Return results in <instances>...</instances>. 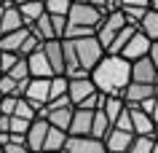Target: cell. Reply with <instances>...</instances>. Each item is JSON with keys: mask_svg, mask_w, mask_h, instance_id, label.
I'll return each mask as SVG.
<instances>
[{"mask_svg": "<svg viewBox=\"0 0 158 153\" xmlns=\"http://www.w3.org/2000/svg\"><path fill=\"white\" fill-rule=\"evenodd\" d=\"M89 78H91L94 89L102 91L105 97H121L123 89L131 83V65L126 59H121V57L105 54L102 62L89 73Z\"/></svg>", "mask_w": 158, "mask_h": 153, "instance_id": "obj_1", "label": "cell"}, {"mask_svg": "<svg viewBox=\"0 0 158 153\" xmlns=\"http://www.w3.org/2000/svg\"><path fill=\"white\" fill-rule=\"evenodd\" d=\"M102 19H105V14L97 11L94 6H89V3H83V0H73L70 14H67L64 38H62V40H81V38L94 35Z\"/></svg>", "mask_w": 158, "mask_h": 153, "instance_id": "obj_2", "label": "cell"}, {"mask_svg": "<svg viewBox=\"0 0 158 153\" xmlns=\"http://www.w3.org/2000/svg\"><path fill=\"white\" fill-rule=\"evenodd\" d=\"M73 49H75V59H78V65H81V70H83L86 75H89V73L102 62V57H105V49L99 46V40H97L94 35L81 38V40H73Z\"/></svg>", "mask_w": 158, "mask_h": 153, "instance_id": "obj_3", "label": "cell"}, {"mask_svg": "<svg viewBox=\"0 0 158 153\" xmlns=\"http://www.w3.org/2000/svg\"><path fill=\"white\" fill-rule=\"evenodd\" d=\"M123 27H126V19H123V14H121V11H115V14H107V16H105V19L99 22V27H97L94 38L99 40V46H102V49L107 51V46H110L113 40H115V35L121 32Z\"/></svg>", "mask_w": 158, "mask_h": 153, "instance_id": "obj_4", "label": "cell"}, {"mask_svg": "<svg viewBox=\"0 0 158 153\" xmlns=\"http://www.w3.org/2000/svg\"><path fill=\"white\" fill-rule=\"evenodd\" d=\"M48 81H46V78H30L27 86H24V94H22V97L32 105L35 110H43V108L48 105Z\"/></svg>", "mask_w": 158, "mask_h": 153, "instance_id": "obj_5", "label": "cell"}, {"mask_svg": "<svg viewBox=\"0 0 158 153\" xmlns=\"http://www.w3.org/2000/svg\"><path fill=\"white\" fill-rule=\"evenodd\" d=\"M97 91L91 83V78H67V100H70V105L73 108H81V102L89 100L91 94Z\"/></svg>", "mask_w": 158, "mask_h": 153, "instance_id": "obj_6", "label": "cell"}, {"mask_svg": "<svg viewBox=\"0 0 158 153\" xmlns=\"http://www.w3.org/2000/svg\"><path fill=\"white\" fill-rule=\"evenodd\" d=\"M148 54H150V40L145 38V35L134 32L131 38H129V43L123 46V51H121L118 57H121V59H126L129 65H131V62H137V59H145Z\"/></svg>", "mask_w": 158, "mask_h": 153, "instance_id": "obj_7", "label": "cell"}, {"mask_svg": "<svg viewBox=\"0 0 158 153\" xmlns=\"http://www.w3.org/2000/svg\"><path fill=\"white\" fill-rule=\"evenodd\" d=\"M48 121L46 118H35L27 129V137H24V145L30 153H40L43 151V142H46V134H48Z\"/></svg>", "mask_w": 158, "mask_h": 153, "instance_id": "obj_8", "label": "cell"}, {"mask_svg": "<svg viewBox=\"0 0 158 153\" xmlns=\"http://www.w3.org/2000/svg\"><path fill=\"white\" fill-rule=\"evenodd\" d=\"M153 97H156V86H145V83H129L121 94L126 108H139L145 100H153Z\"/></svg>", "mask_w": 158, "mask_h": 153, "instance_id": "obj_9", "label": "cell"}, {"mask_svg": "<svg viewBox=\"0 0 158 153\" xmlns=\"http://www.w3.org/2000/svg\"><path fill=\"white\" fill-rule=\"evenodd\" d=\"M62 153H107V151H105V142L94 140V137H67Z\"/></svg>", "mask_w": 158, "mask_h": 153, "instance_id": "obj_10", "label": "cell"}, {"mask_svg": "<svg viewBox=\"0 0 158 153\" xmlns=\"http://www.w3.org/2000/svg\"><path fill=\"white\" fill-rule=\"evenodd\" d=\"M131 83H145V86H156L158 83V70L153 67V62L148 57L131 62Z\"/></svg>", "mask_w": 158, "mask_h": 153, "instance_id": "obj_11", "label": "cell"}, {"mask_svg": "<svg viewBox=\"0 0 158 153\" xmlns=\"http://www.w3.org/2000/svg\"><path fill=\"white\" fill-rule=\"evenodd\" d=\"M91 121H94L91 110L75 108L73 110V121H70V129H67V137H89L91 134Z\"/></svg>", "mask_w": 158, "mask_h": 153, "instance_id": "obj_12", "label": "cell"}, {"mask_svg": "<svg viewBox=\"0 0 158 153\" xmlns=\"http://www.w3.org/2000/svg\"><path fill=\"white\" fill-rule=\"evenodd\" d=\"M129 116H131V132L134 137H156V124L148 113H142L139 108H129Z\"/></svg>", "mask_w": 158, "mask_h": 153, "instance_id": "obj_13", "label": "cell"}, {"mask_svg": "<svg viewBox=\"0 0 158 153\" xmlns=\"http://www.w3.org/2000/svg\"><path fill=\"white\" fill-rule=\"evenodd\" d=\"M27 70H30V78H54V73H51V65L48 59H46V54H43V49L32 51L30 57H27Z\"/></svg>", "mask_w": 158, "mask_h": 153, "instance_id": "obj_14", "label": "cell"}, {"mask_svg": "<svg viewBox=\"0 0 158 153\" xmlns=\"http://www.w3.org/2000/svg\"><path fill=\"white\" fill-rule=\"evenodd\" d=\"M43 54L51 65V73L54 75H64V57H62V40H48V43H40Z\"/></svg>", "mask_w": 158, "mask_h": 153, "instance_id": "obj_15", "label": "cell"}, {"mask_svg": "<svg viewBox=\"0 0 158 153\" xmlns=\"http://www.w3.org/2000/svg\"><path fill=\"white\" fill-rule=\"evenodd\" d=\"M131 140H134V134L110 129L107 137H105L102 142H105V151H107V153H126V151H129V145H131Z\"/></svg>", "mask_w": 158, "mask_h": 153, "instance_id": "obj_16", "label": "cell"}, {"mask_svg": "<svg viewBox=\"0 0 158 153\" xmlns=\"http://www.w3.org/2000/svg\"><path fill=\"white\" fill-rule=\"evenodd\" d=\"M22 27H24V22H22V16H19V8H16V6H11V3H6L3 19H0V35L16 32V30H22Z\"/></svg>", "mask_w": 158, "mask_h": 153, "instance_id": "obj_17", "label": "cell"}, {"mask_svg": "<svg viewBox=\"0 0 158 153\" xmlns=\"http://www.w3.org/2000/svg\"><path fill=\"white\" fill-rule=\"evenodd\" d=\"M30 38V30L22 27L16 32H8V35H0V51H6V54H19V49L24 46V40Z\"/></svg>", "mask_w": 158, "mask_h": 153, "instance_id": "obj_18", "label": "cell"}, {"mask_svg": "<svg viewBox=\"0 0 158 153\" xmlns=\"http://www.w3.org/2000/svg\"><path fill=\"white\" fill-rule=\"evenodd\" d=\"M137 32L145 35L150 43H156V40H158V14H156V11H150V8H148V14H145V16H142V22L137 24Z\"/></svg>", "mask_w": 158, "mask_h": 153, "instance_id": "obj_19", "label": "cell"}, {"mask_svg": "<svg viewBox=\"0 0 158 153\" xmlns=\"http://www.w3.org/2000/svg\"><path fill=\"white\" fill-rule=\"evenodd\" d=\"M64 142H67V132H59V129L51 126L48 134H46V142H43L40 153H62L64 151Z\"/></svg>", "mask_w": 158, "mask_h": 153, "instance_id": "obj_20", "label": "cell"}, {"mask_svg": "<svg viewBox=\"0 0 158 153\" xmlns=\"http://www.w3.org/2000/svg\"><path fill=\"white\" fill-rule=\"evenodd\" d=\"M16 8H19V16H22L24 27H30L32 22H38L46 14L43 11V0H32V3H24V6H16Z\"/></svg>", "mask_w": 158, "mask_h": 153, "instance_id": "obj_21", "label": "cell"}, {"mask_svg": "<svg viewBox=\"0 0 158 153\" xmlns=\"http://www.w3.org/2000/svg\"><path fill=\"white\" fill-rule=\"evenodd\" d=\"M110 129H113V124L107 121V116H105L102 110H94V121H91V134H89V137H94V140H105Z\"/></svg>", "mask_w": 158, "mask_h": 153, "instance_id": "obj_22", "label": "cell"}, {"mask_svg": "<svg viewBox=\"0 0 158 153\" xmlns=\"http://www.w3.org/2000/svg\"><path fill=\"white\" fill-rule=\"evenodd\" d=\"M126 110V102L121 100V97H105V105H102V113L107 116L110 124H115V118L121 116V113Z\"/></svg>", "mask_w": 158, "mask_h": 153, "instance_id": "obj_23", "label": "cell"}, {"mask_svg": "<svg viewBox=\"0 0 158 153\" xmlns=\"http://www.w3.org/2000/svg\"><path fill=\"white\" fill-rule=\"evenodd\" d=\"M134 32H137V27H129V24H126L123 30H121V32L115 35V40H113V43L107 46V51H105V54H110V57H118V54L123 51V46L129 43V38H131Z\"/></svg>", "mask_w": 158, "mask_h": 153, "instance_id": "obj_24", "label": "cell"}, {"mask_svg": "<svg viewBox=\"0 0 158 153\" xmlns=\"http://www.w3.org/2000/svg\"><path fill=\"white\" fill-rule=\"evenodd\" d=\"M70 6H73V0H43V11L48 16H64L67 19Z\"/></svg>", "mask_w": 158, "mask_h": 153, "instance_id": "obj_25", "label": "cell"}, {"mask_svg": "<svg viewBox=\"0 0 158 153\" xmlns=\"http://www.w3.org/2000/svg\"><path fill=\"white\" fill-rule=\"evenodd\" d=\"M156 145H158V140L153 134L150 137H134L126 153H156Z\"/></svg>", "mask_w": 158, "mask_h": 153, "instance_id": "obj_26", "label": "cell"}, {"mask_svg": "<svg viewBox=\"0 0 158 153\" xmlns=\"http://www.w3.org/2000/svg\"><path fill=\"white\" fill-rule=\"evenodd\" d=\"M62 97H67V78L64 75H54L48 81V102H56Z\"/></svg>", "mask_w": 158, "mask_h": 153, "instance_id": "obj_27", "label": "cell"}, {"mask_svg": "<svg viewBox=\"0 0 158 153\" xmlns=\"http://www.w3.org/2000/svg\"><path fill=\"white\" fill-rule=\"evenodd\" d=\"M14 118H22V121H30L32 124L38 118V110H35L32 105L24 100V97H16V108H14Z\"/></svg>", "mask_w": 158, "mask_h": 153, "instance_id": "obj_28", "label": "cell"}, {"mask_svg": "<svg viewBox=\"0 0 158 153\" xmlns=\"http://www.w3.org/2000/svg\"><path fill=\"white\" fill-rule=\"evenodd\" d=\"M3 75H8L14 83H27L30 81V70H27V59H22L19 57V62L14 65V67L8 70V73H3Z\"/></svg>", "mask_w": 158, "mask_h": 153, "instance_id": "obj_29", "label": "cell"}, {"mask_svg": "<svg viewBox=\"0 0 158 153\" xmlns=\"http://www.w3.org/2000/svg\"><path fill=\"white\" fill-rule=\"evenodd\" d=\"M113 129H118V132H126V134H134V132H131V116H129V108H126V110L115 118Z\"/></svg>", "mask_w": 158, "mask_h": 153, "instance_id": "obj_30", "label": "cell"}, {"mask_svg": "<svg viewBox=\"0 0 158 153\" xmlns=\"http://www.w3.org/2000/svg\"><path fill=\"white\" fill-rule=\"evenodd\" d=\"M16 62H19L16 54H6V51H0V73H8Z\"/></svg>", "mask_w": 158, "mask_h": 153, "instance_id": "obj_31", "label": "cell"}, {"mask_svg": "<svg viewBox=\"0 0 158 153\" xmlns=\"http://www.w3.org/2000/svg\"><path fill=\"white\" fill-rule=\"evenodd\" d=\"M48 19H51V27H54L56 38L62 40V38H64V27H67V19H64V16H48Z\"/></svg>", "mask_w": 158, "mask_h": 153, "instance_id": "obj_32", "label": "cell"}, {"mask_svg": "<svg viewBox=\"0 0 158 153\" xmlns=\"http://www.w3.org/2000/svg\"><path fill=\"white\" fill-rule=\"evenodd\" d=\"M14 108H16V97H3L0 100V116H14Z\"/></svg>", "mask_w": 158, "mask_h": 153, "instance_id": "obj_33", "label": "cell"}, {"mask_svg": "<svg viewBox=\"0 0 158 153\" xmlns=\"http://www.w3.org/2000/svg\"><path fill=\"white\" fill-rule=\"evenodd\" d=\"M3 153H30V151H27L24 142H8V145H3Z\"/></svg>", "mask_w": 158, "mask_h": 153, "instance_id": "obj_34", "label": "cell"}, {"mask_svg": "<svg viewBox=\"0 0 158 153\" xmlns=\"http://www.w3.org/2000/svg\"><path fill=\"white\" fill-rule=\"evenodd\" d=\"M150 8V0H121V8Z\"/></svg>", "mask_w": 158, "mask_h": 153, "instance_id": "obj_35", "label": "cell"}, {"mask_svg": "<svg viewBox=\"0 0 158 153\" xmlns=\"http://www.w3.org/2000/svg\"><path fill=\"white\" fill-rule=\"evenodd\" d=\"M148 59L153 62V67L158 70V40H156V43H150V54H148Z\"/></svg>", "mask_w": 158, "mask_h": 153, "instance_id": "obj_36", "label": "cell"}, {"mask_svg": "<svg viewBox=\"0 0 158 153\" xmlns=\"http://www.w3.org/2000/svg\"><path fill=\"white\" fill-rule=\"evenodd\" d=\"M150 118H153V124H156V129H158V100H156V105H153V113H150Z\"/></svg>", "mask_w": 158, "mask_h": 153, "instance_id": "obj_37", "label": "cell"}, {"mask_svg": "<svg viewBox=\"0 0 158 153\" xmlns=\"http://www.w3.org/2000/svg\"><path fill=\"white\" fill-rule=\"evenodd\" d=\"M150 11H156V14H158V0H150Z\"/></svg>", "mask_w": 158, "mask_h": 153, "instance_id": "obj_38", "label": "cell"}, {"mask_svg": "<svg viewBox=\"0 0 158 153\" xmlns=\"http://www.w3.org/2000/svg\"><path fill=\"white\" fill-rule=\"evenodd\" d=\"M24 3H32V0H14V6H24Z\"/></svg>", "mask_w": 158, "mask_h": 153, "instance_id": "obj_39", "label": "cell"}, {"mask_svg": "<svg viewBox=\"0 0 158 153\" xmlns=\"http://www.w3.org/2000/svg\"><path fill=\"white\" fill-rule=\"evenodd\" d=\"M3 8H6V3H3V6H0V19H3Z\"/></svg>", "mask_w": 158, "mask_h": 153, "instance_id": "obj_40", "label": "cell"}, {"mask_svg": "<svg viewBox=\"0 0 158 153\" xmlns=\"http://www.w3.org/2000/svg\"><path fill=\"white\" fill-rule=\"evenodd\" d=\"M156 100H158V83H156Z\"/></svg>", "mask_w": 158, "mask_h": 153, "instance_id": "obj_41", "label": "cell"}, {"mask_svg": "<svg viewBox=\"0 0 158 153\" xmlns=\"http://www.w3.org/2000/svg\"><path fill=\"white\" fill-rule=\"evenodd\" d=\"M3 3H6V0H0V6H3Z\"/></svg>", "mask_w": 158, "mask_h": 153, "instance_id": "obj_42", "label": "cell"}, {"mask_svg": "<svg viewBox=\"0 0 158 153\" xmlns=\"http://www.w3.org/2000/svg\"><path fill=\"white\" fill-rule=\"evenodd\" d=\"M83 3H89V0H83Z\"/></svg>", "mask_w": 158, "mask_h": 153, "instance_id": "obj_43", "label": "cell"}, {"mask_svg": "<svg viewBox=\"0 0 158 153\" xmlns=\"http://www.w3.org/2000/svg\"><path fill=\"white\" fill-rule=\"evenodd\" d=\"M0 153H3V148H0Z\"/></svg>", "mask_w": 158, "mask_h": 153, "instance_id": "obj_44", "label": "cell"}, {"mask_svg": "<svg viewBox=\"0 0 158 153\" xmlns=\"http://www.w3.org/2000/svg\"><path fill=\"white\" fill-rule=\"evenodd\" d=\"M0 75H3V73H0Z\"/></svg>", "mask_w": 158, "mask_h": 153, "instance_id": "obj_45", "label": "cell"}]
</instances>
